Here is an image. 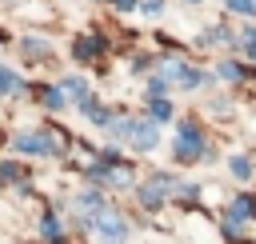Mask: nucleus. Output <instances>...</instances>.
<instances>
[{
	"label": "nucleus",
	"instance_id": "obj_1",
	"mask_svg": "<svg viewBox=\"0 0 256 244\" xmlns=\"http://www.w3.org/2000/svg\"><path fill=\"white\" fill-rule=\"evenodd\" d=\"M176 148H172V156L180 160V164H192V160H200V156H208V144H204V136H200V128H196V120H180L176 124Z\"/></svg>",
	"mask_w": 256,
	"mask_h": 244
},
{
	"label": "nucleus",
	"instance_id": "obj_2",
	"mask_svg": "<svg viewBox=\"0 0 256 244\" xmlns=\"http://www.w3.org/2000/svg\"><path fill=\"white\" fill-rule=\"evenodd\" d=\"M92 224L100 228V236H104V240H112V244H120V240H124V216H120V212H108V208H104V212H96V216H92Z\"/></svg>",
	"mask_w": 256,
	"mask_h": 244
},
{
	"label": "nucleus",
	"instance_id": "obj_3",
	"mask_svg": "<svg viewBox=\"0 0 256 244\" xmlns=\"http://www.w3.org/2000/svg\"><path fill=\"white\" fill-rule=\"evenodd\" d=\"M12 144H16L20 152H36V156L56 152V140H48V136H40V132H20V136H12Z\"/></svg>",
	"mask_w": 256,
	"mask_h": 244
},
{
	"label": "nucleus",
	"instance_id": "obj_4",
	"mask_svg": "<svg viewBox=\"0 0 256 244\" xmlns=\"http://www.w3.org/2000/svg\"><path fill=\"white\" fill-rule=\"evenodd\" d=\"M168 188H172V176H152L144 188H140V204H148V208H156L164 196H168Z\"/></svg>",
	"mask_w": 256,
	"mask_h": 244
},
{
	"label": "nucleus",
	"instance_id": "obj_5",
	"mask_svg": "<svg viewBox=\"0 0 256 244\" xmlns=\"http://www.w3.org/2000/svg\"><path fill=\"white\" fill-rule=\"evenodd\" d=\"M156 140H160L156 124H144V120H136V128H132V144H136L140 152H148V148H156Z\"/></svg>",
	"mask_w": 256,
	"mask_h": 244
},
{
	"label": "nucleus",
	"instance_id": "obj_6",
	"mask_svg": "<svg viewBox=\"0 0 256 244\" xmlns=\"http://www.w3.org/2000/svg\"><path fill=\"white\" fill-rule=\"evenodd\" d=\"M100 48H104V44H100V40H76V44H72V52H76V56H80V60H88V56H96V52H100Z\"/></svg>",
	"mask_w": 256,
	"mask_h": 244
},
{
	"label": "nucleus",
	"instance_id": "obj_7",
	"mask_svg": "<svg viewBox=\"0 0 256 244\" xmlns=\"http://www.w3.org/2000/svg\"><path fill=\"white\" fill-rule=\"evenodd\" d=\"M228 168H232V176H236V180H248V176H252V160H248V156H232V164H228Z\"/></svg>",
	"mask_w": 256,
	"mask_h": 244
},
{
	"label": "nucleus",
	"instance_id": "obj_8",
	"mask_svg": "<svg viewBox=\"0 0 256 244\" xmlns=\"http://www.w3.org/2000/svg\"><path fill=\"white\" fill-rule=\"evenodd\" d=\"M248 216H256V204H252L248 196H240V200L232 204V220H248Z\"/></svg>",
	"mask_w": 256,
	"mask_h": 244
},
{
	"label": "nucleus",
	"instance_id": "obj_9",
	"mask_svg": "<svg viewBox=\"0 0 256 244\" xmlns=\"http://www.w3.org/2000/svg\"><path fill=\"white\" fill-rule=\"evenodd\" d=\"M132 128H136V120H112V124H108V132H112V140H124V136H128Z\"/></svg>",
	"mask_w": 256,
	"mask_h": 244
},
{
	"label": "nucleus",
	"instance_id": "obj_10",
	"mask_svg": "<svg viewBox=\"0 0 256 244\" xmlns=\"http://www.w3.org/2000/svg\"><path fill=\"white\" fill-rule=\"evenodd\" d=\"M12 88H20L16 72H12V68H0V96H4V92H12Z\"/></svg>",
	"mask_w": 256,
	"mask_h": 244
},
{
	"label": "nucleus",
	"instance_id": "obj_11",
	"mask_svg": "<svg viewBox=\"0 0 256 244\" xmlns=\"http://www.w3.org/2000/svg\"><path fill=\"white\" fill-rule=\"evenodd\" d=\"M44 104H48L52 112H56V108H64V92H60V88H44Z\"/></svg>",
	"mask_w": 256,
	"mask_h": 244
},
{
	"label": "nucleus",
	"instance_id": "obj_12",
	"mask_svg": "<svg viewBox=\"0 0 256 244\" xmlns=\"http://www.w3.org/2000/svg\"><path fill=\"white\" fill-rule=\"evenodd\" d=\"M228 8H232L236 16H252V12H256V0H228Z\"/></svg>",
	"mask_w": 256,
	"mask_h": 244
},
{
	"label": "nucleus",
	"instance_id": "obj_13",
	"mask_svg": "<svg viewBox=\"0 0 256 244\" xmlns=\"http://www.w3.org/2000/svg\"><path fill=\"white\" fill-rule=\"evenodd\" d=\"M152 116H156V120H168V116H172V104H168V100H152Z\"/></svg>",
	"mask_w": 256,
	"mask_h": 244
},
{
	"label": "nucleus",
	"instance_id": "obj_14",
	"mask_svg": "<svg viewBox=\"0 0 256 244\" xmlns=\"http://www.w3.org/2000/svg\"><path fill=\"white\" fill-rule=\"evenodd\" d=\"M220 76H224V80H240V76H244V68H240V64H232V60H228V64H224V68H220Z\"/></svg>",
	"mask_w": 256,
	"mask_h": 244
},
{
	"label": "nucleus",
	"instance_id": "obj_15",
	"mask_svg": "<svg viewBox=\"0 0 256 244\" xmlns=\"http://www.w3.org/2000/svg\"><path fill=\"white\" fill-rule=\"evenodd\" d=\"M44 236H52V240H56V236H60V224H56V220H52V216H44Z\"/></svg>",
	"mask_w": 256,
	"mask_h": 244
},
{
	"label": "nucleus",
	"instance_id": "obj_16",
	"mask_svg": "<svg viewBox=\"0 0 256 244\" xmlns=\"http://www.w3.org/2000/svg\"><path fill=\"white\" fill-rule=\"evenodd\" d=\"M0 168H4V172H0L4 180H12V176H20V168H16V164H0Z\"/></svg>",
	"mask_w": 256,
	"mask_h": 244
}]
</instances>
